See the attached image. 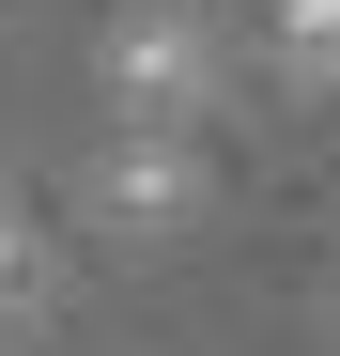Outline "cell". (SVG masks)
<instances>
[{
	"mask_svg": "<svg viewBox=\"0 0 340 356\" xmlns=\"http://www.w3.org/2000/svg\"><path fill=\"white\" fill-rule=\"evenodd\" d=\"M216 93V47L186 0H139V16H108V140H186Z\"/></svg>",
	"mask_w": 340,
	"mask_h": 356,
	"instance_id": "1",
	"label": "cell"
},
{
	"mask_svg": "<svg viewBox=\"0 0 340 356\" xmlns=\"http://www.w3.org/2000/svg\"><path fill=\"white\" fill-rule=\"evenodd\" d=\"M93 202H108V232H170L201 202V170H186V140H108L93 155Z\"/></svg>",
	"mask_w": 340,
	"mask_h": 356,
	"instance_id": "2",
	"label": "cell"
},
{
	"mask_svg": "<svg viewBox=\"0 0 340 356\" xmlns=\"http://www.w3.org/2000/svg\"><path fill=\"white\" fill-rule=\"evenodd\" d=\"M278 63L309 93H340V0H278Z\"/></svg>",
	"mask_w": 340,
	"mask_h": 356,
	"instance_id": "3",
	"label": "cell"
},
{
	"mask_svg": "<svg viewBox=\"0 0 340 356\" xmlns=\"http://www.w3.org/2000/svg\"><path fill=\"white\" fill-rule=\"evenodd\" d=\"M0 279H16V217H0Z\"/></svg>",
	"mask_w": 340,
	"mask_h": 356,
	"instance_id": "4",
	"label": "cell"
}]
</instances>
